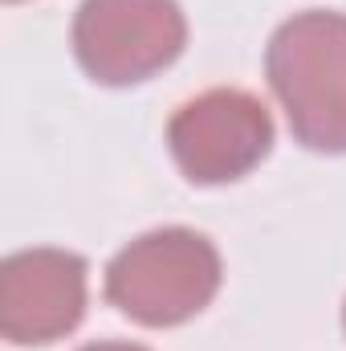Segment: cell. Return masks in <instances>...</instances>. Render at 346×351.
<instances>
[{"mask_svg":"<svg viewBox=\"0 0 346 351\" xmlns=\"http://www.w3.org/2000/svg\"><path fill=\"white\" fill-rule=\"evenodd\" d=\"M265 78L302 147L346 156V12L306 8L265 45Z\"/></svg>","mask_w":346,"mask_h":351,"instance_id":"obj_1","label":"cell"},{"mask_svg":"<svg viewBox=\"0 0 346 351\" xmlns=\"http://www.w3.org/2000/svg\"><path fill=\"white\" fill-rule=\"evenodd\" d=\"M220 250L183 225L127 241L106 265V298L139 327H179L220 290Z\"/></svg>","mask_w":346,"mask_h":351,"instance_id":"obj_2","label":"cell"},{"mask_svg":"<svg viewBox=\"0 0 346 351\" xmlns=\"http://www.w3.org/2000/svg\"><path fill=\"white\" fill-rule=\"evenodd\" d=\"M183 45L187 21L175 0H82L74 12V53L98 86H139Z\"/></svg>","mask_w":346,"mask_h":351,"instance_id":"obj_3","label":"cell"},{"mask_svg":"<svg viewBox=\"0 0 346 351\" xmlns=\"http://www.w3.org/2000/svg\"><path fill=\"white\" fill-rule=\"evenodd\" d=\"M175 168L191 184H232L249 176L273 147V114L257 94L216 86L187 98L168 123Z\"/></svg>","mask_w":346,"mask_h":351,"instance_id":"obj_4","label":"cell"},{"mask_svg":"<svg viewBox=\"0 0 346 351\" xmlns=\"http://www.w3.org/2000/svg\"><path fill=\"white\" fill-rule=\"evenodd\" d=\"M86 258L74 250H16L0 262V335L16 348L66 339L86 319Z\"/></svg>","mask_w":346,"mask_h":351,"instance_id":"obj_5","label":"cell"},{"mask_svg":"<svg viewBox=\"0 0 346 351\" xmlns=\"http://www.w3.org/2000/svg\"><path fill=\"white\" fill-rule=\"evenodd\" d=\"M78 351H151V348H143V343H118V339H102V343H86V348H78Z\"/></svg>","mask_w":346,"mask_h":351,"instance_id":"obj_6","label":"cell"},{"mask_svg":"<svg viewBox=\"0 0 346 351\" xmlns=\"http://www.w3.org/2000/svg\"><path fill=\"white\" fill-rule=\"evenodd\" d=\"M343 331H346V306H343Z\"/></svg>","mask_w":346,"mask_h":351,"instance_id":"obj_7","label":"cell"},{"mask_svg":"<svg viewBox=\"0 0 346 351\" xmlns=\"http://www.w3.org/2000/svg\"><path fill=\"white\" fill-rule=\"evenodd\" d=\"M8 4H16V0H8Z\"/></svg>","mask_w":346,"mask_h":351,"instance_id":"obj_8","label":"cell"}]
</instances>
